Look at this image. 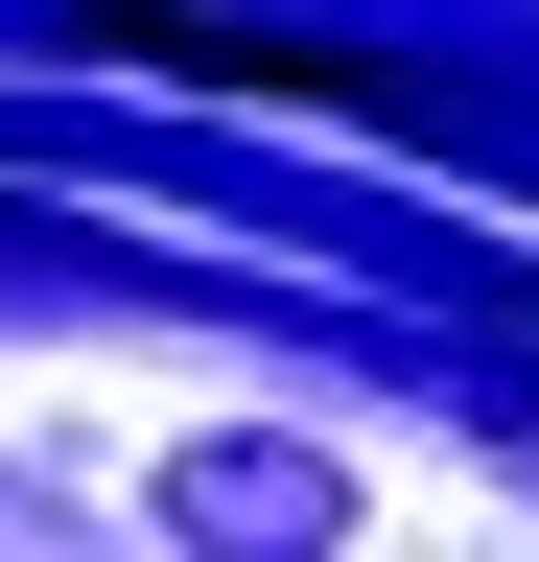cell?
I'll return each instance as SVG.
<instances>
[{"mask_svg": "<svg viewBox=\"0 0 539 562\" xmlns=\"http://www.w3.org/2000/svg\"><path fill=\"white\" fill-rule=\"evenodd\" d=\"M94 47H142V70H212V94H305V117H446L423 70H352V47H258V24H188V0H94Z\"/></svg>", "mask_w": 539, "mask_h": 562, "instance_id": "1", "label": "cell"}]
</instances>
